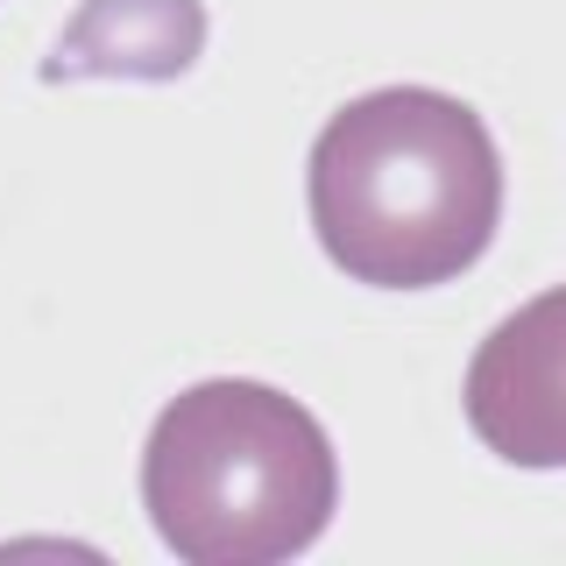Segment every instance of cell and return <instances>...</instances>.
<instances>
[{"label": "cell", "mask_w": 566, "mask_h": 566, "mask_svg": "<svg viewBox=\"0 0 566 566\" xmlns=\"http://www.w3.org/2000/svg\"><path fill=\"white\" fill-rule=\"evenodd\" d=\"M312 234L368 291L468 276L503 227V149L468 99L382 85L318 128L305 164Z\"/></svg>", "instance_id": "obj_1"}, {"label": "cell", "mask_w": 566, "mask_h": 566, "mask_svg": "<svg viewBox=\"0 0 566 566\" xmlns=\"http://www.w3.org/2000/svg\"><path fill=\"white\" fill-rule=\"evenodd\" d=\"M142 510L191 566L297 559L340 510V460L297 397L212 376L156 411L142 447Z\"/></svg>", "instance_id": "obj_2"}, {"label": "cell", "mask_w": 566, "mask_h": 566, "mask_svg": "<svg viewBox=\"0 0 566 566\" xmlns=\"http://www.w3.org/2000/svg\"><path fill=\"white\" fill-rule=\"evenodd\" d=\"M468 424L510 468H566V283L495 318L468 361Z\"/></svg>", "instance_id": "obj_3"}, {"label": "cell", "mask_w": 566, "mask_h": 566, "mask_svg": "<svg viewBox=\"0 0 566 566\" xmlns=\"http://www.w3.org/2000/svg\"><path fill=\"white\" fill-rule=\"evenodd\" d=\"M206 50L199 0H85L78 22L43 57V85L57 78H185Z\"/></svg>", "instance_id": "obj_4"}]
</instances>
